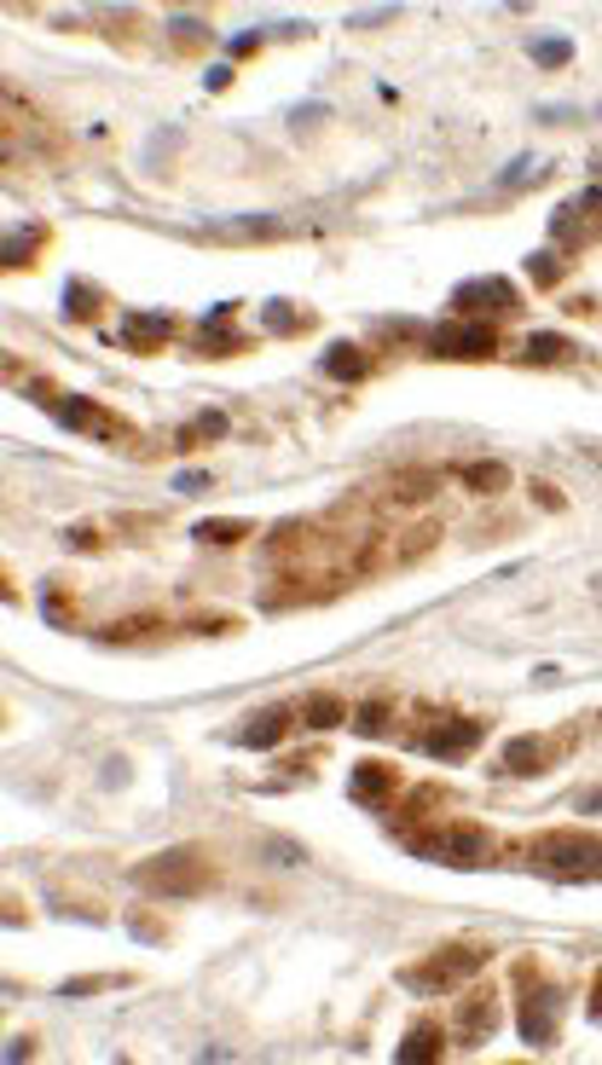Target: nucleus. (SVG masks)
Listing matches in <instances>:
<instances>
[{
	"label": "nucleus",
	"mask_w": 602,
	"mask_h": 1065,
	"mask_svg": "<svg viewBox=\"0 0 602 1065\" xmlns=\"http://www.w3.org/2000/svg\"><path fill=\"white\" fill-rule=\"evenodd\" d=\"M527 862L551 880H602V834H580V828H556L527 840Z\"/></svg>",
	"instance_id": "nucleus-1"
},
{
	"label": "nucleus",
	"mask_w": 602,
	"mask_h": 1065,
	"mask_svg": "<svg viewBox=\"0 0 602 1065\" xmlns=\"http://www.w3.org/2000/svg\"><path fill=\"white\" fill-rule=\"evenodd\" d=\"M134 886H146L151 898H197V891L215 886V862L204 851H191V846H175V851L139 862Z\"/></svg>",
	"instance_id": "nucleus-2"
},
{
	"label": "nucleus",
	"mask_w": 602,
	"mask_h": 1065,
	"mask_svg": "<svg viewBox=\"0 0 602 1065\" xmlns=\"http://www.w3.org/2000/svg\"><path fill=\"white\" fill-rule=\"evenodd\" d=\"M486 967V944H446L435 956H423L412 967H399V985L406 990H423V996H441V990H457L464 978Z\"/></svg>",
	"instance_id": "nucleus-3"
},
{
	"label": "nucleus",
	"mask_w": 602,
	"mask_h": 1065,
	"mask_svg": "<svg viewBox=\"0 0 602 1065\" xmlns=\"http://www.w3.org/2000/svg\"><path fill=\"white\" fill-rule=\"evenodd\" d=\"M412 846H417V857H435L446 869H481V862H493V840H486V828H475V822L417 828Z\"/></svg>",
	"instance_id": "nucleus-4"
},
{
	"label": "nucleus",
	"mask_w": 602,
	"mask_h": 1065,
	"mask_svg": "<svg viewBox=\"0 0 602 1065\" xmlns=\"http://www.w3.org/2000/svg\"><path fill=\"white\" fill-rule=\"evenodd\" d=\"M423 342H428V354H441V359H493L499 354V331L481 325V319H446Z\"/></svg>",
	"instance_id": "nucleus-5"
},
{
	"label": "nucleus",
	"mask_w": 602,
	"mask_h": 1065,
	"mask_svg": "<svg viewBox=\"0 0 602 1065\" xmlns=\"http://www.w3.org/2000/svg\"><path fill=\"white\" fill-rule=\"evenodd\" d=\"M515 284L510 278H470L452 290V313L457 319H481V313H515Z\"/></svg>",
	"instance_id": "nucleus-6"
},
{
	"label": "nucleus",
	"mask_w": 602,
	"mask_h": 1065,
	"mask_svg": "<svg viewBox=\"0 0 602 1065\" xmlns=\"http://www.w3.org/2000/svg\"><path fill=\"white\" fill-rule=\"evenodd\" d=\"M556 1007H562L556 985H533L527 996H515V1031H522L533 1048H544L556 1036Z\"/></svg>",
	"instance_id": "nucleus-7"
},
{
	"label": "nucleus",
	"mask_w": 602,
	"mask_h": 1065,
	"mask_svg": "<svg viewBox=\"0 0 602 1065\" xmlns=\"http://www.w3.org/2000/svg\"><path fill=\"white\" fill-rule=\"evenodd\" d=\"M562 753H568V736H515L504 747L499 770L504 776H539V770H551V759H562Z\"/></svg>",
	"instance_id": "nucleus-8"
},
{
	"label": "nucleus",
	"mask_w": 602,
	"mask_h": 1065,
	"mask_svg": "<svg viewBox=\"0 0 602 1065\" xmlns=\"http://www.w3.org/2000/svg\"><path fill=\"white\" fill-rule=\"evenodd\" d=\"M551 233L562 238V249L591 244V238L602 233V191H580V197H573V204L551 220Z\"/></svg>",
	"instance_id": "nucleus-9"
},
{
	"label": "nucleus",
	"mask_w": 602,
	"mask_h": 1065,
	"mask_svg": "<svg viewBox=\"0 0 602 1065\" xmlns=\"http://www.w3.org/2000/svg\"><path fill=\"white\" fill-rule=\"evenodd\" d=\"M481 718H446V724H428V730H417V747L428 759H457V753H470V747L481 741Z\"/></svg>",
	"instance_id": "nucleus-10"
},
{
	"label": "nucleus",
	"mask_w": 602,
	"mask_h": 1065,
	"mask_svg": "<svg viewBox=\"0 0 602 1065\" xmlns=\"http://www.w3.org/2000/svg\"><path fill=\"white\" fill-rule=\"evenodd\" d=\"M493 1031H499V996L493 990H470L464 1002H457V1036H464L470 1048H481Z\"/></svg>",
	"instance_id": "nucleus-11"
},
{
	"label": "nucleus",
	"mask_w": 602,
	"mask_h": 1065,
	"mask_svg": "<svg viewBox=\"0 0 602 1065\" xmlns=\"http://www.w3.org/2000/svg\"><path fill=\"white\" fill-rule=\"evenodd\" d=\"M168 336H175V319H168V313H128L122 319V348H134V354L162 348Z\"/></svg>",
	"instance_id": "nucleus-12"
},
{
	"label": "nucleus",
	"mask_w": 602,
	"mask_h": 1065,
	"mask_svg": "<svg viewBox=\"0 0 602 1065\" xmlns=\"http://www.w3.org/2000/svg\"><path fill=\"white\" fill-rule=\"evenodd\" d=\"M290 724H296L290 707H267V712H255L249 724L238 730V747H255V753H261V747H278L284 736H290Z\"/></svg>",
	"instance_id": "nucleus-13"
},
{
	"label": "nucleus",
	"mask_w": 602,
	"mask_h": 1065,
	"mask_svg": "<svg viewBox=\"0 0 602 1065\" xmlns=\"http://www.w3.org/2000/svg\"><path fill=\"white\" fill-rule=\"evenodd\" d=\"M394 788H399V776L388 765H359L354 770V799L359 805H377V811H383V805L394 799Z\"/></svg>",
	"instance_id": "nucleus-14"
},
{
	"label": "nucleus",
	"mask_w": 602,
	"mask_h": 1065,
	"mask_svg": "<svg viewBox=\"0 0 602 1065\" xmlns=\"http://www.w3.org/2000/svg\"><path fill=\"white\" fill-rule=\"evenodd\" d=\"M573 354H580V348H573L568 336H556V331H539V336H527V348H522V359H527V365H568Z\"/></svg>",
	"instance_id": "nucleus-15"
},
{
	"label": "nucleus",
	"mask_w": 602,
	"mask_h": 1065,
	"mask_svg": "<svg viewBox=\"0 0 602 1065\" xmlns=\"http://www.w3.org/2000/svg\"><path fill=\"white\" fill-rule=\"evenodd\" d=\"M394 1059H399V1065H412V1059H441V1031L428 1025V1019H423V1025H412Z\"/></svg>",
	"instance_id": "nucleus-16"
},
{
	"label": "nucleus",
	"mask_w": 602,
	"mask_h": 1065,
	"mask_svg": "<svg viewBox=\"0 0 602 1065\" xmlns=\"http://www.w3.org/2000/svg\"><path fill=\"white\" fill-rule=\"evenodd\" d=\"M342 718H348V707H342L336 696H325V689H319V696H307V701H302V724H313V730H336Z\"/></svg>",
	"instance_id": "nucleus-17"
},
{
	"label": "nucleus",
	"mask_w": 602,
	"mask_h": 1065,
	"mask_svg": "<svg viewBox=\"0 0 602 1065\" xmlns=\"http://www.w3.org/2000/svg\"><path fill=\"white\" fill-rule=\"evenodd\" d=\"M457 481H464L470 493H504L510 470H504V464H464V470H457Z\"/></svg>",
	"instance_id": "nucleus-18"
},
{
	"label": "nucleus",
	"mask_w": 602,
	"mask_h": 1065,
	"mask_svg": "<svg viewBox=\"0 0 602 1065\" xmlns=\"http://www.w3.org/2000/svg\"><path fill=\"white\" fill-rule=\"evenodd\" d=\"M325 371H330V377H342V383H359V377H365V354L354 348V342H336V348L325 354Z\"/></svg>",
	"instance_id": "nucleus-19"
},
{
	"label": "nucleus",
	"mask_w": 602,
	"mask_h": 1065,
	"mask_svg": "<svg viewBox=\"0 0 602 1065\" xmlns=\"http://www.w3.org/2000/svg\"><path fill=\"white\" fill-rule=\"evenodd\" d=\"M215 238H284V220H226Z\"/></svg>",
	"instance_id": "nucleus-20"
},
{
	"label": "nucleus",
	"mask_w": 602,
	"mask_h": 1065,
	"mask_svg": "<svg viewBox=\"0 0 602 1065\" xmlns=\"http://www.w3.org/2000/svg\"><path fill=\"white\" fill-rule=\"evenodd\" d=\"M191 533L204 539V544H238V539L249 533V522H197Z\"/></svg>",
	"instance_id": "nucleus-21"
},
{
	"label": "nucleus",
	"mask_w": 602,
	"mask_h": 1065,
	"mask_svg": "<svg viewBox=\"0 0 602 1065\" xmlns=\"http://www.w3.org/2000/svg\"><path fill=\"white\" fill-rule=\"evenodd\" d=\"M209 435H226V417H220V412H204V417H197V423H186L180 446H197V441H209Z\"/></svg>",
	"instance_id": "nucleus-22"
},
{
	"label": "nucleus",
	"mask_w": 602,
	"mask_h": 1065,
	"mask_svg": "<svg viewBox=\"0 0 602 1065\" xmlns=\"http://www.w3.org/2000/svg\"><path fill=\"white\" fill-rule=\"evenodd\" d=\"M65 296H70V307H65L70 319H93V302H99V296H93L81 278H70V284H65Z\"/></svg>",
	"instance_id": "nucleus-23"
},
{
	"label": "nucleus",
	"mask_w": 602,
	"mask_h": 1065,
	"mask_svg": "<svg viewBox=\"0 0 602 1065\" xmlns=\"http://www.w3.org/2000/svg\"><path fill=\"white\" fill-rule=\"evenodd\" d=\"M36 244H41V226H30V233H12V238H7V262H12V267H23Z\"/></svg>",
	"instance_id": "nucleus-24"
},
{
	"label": "nucleus",
	"mask_w": 602,
	"mask_h": 1065,
	"mask_svg": "<svg viewBox=\"0 0 602 1065\" xmlns=\"http://www.w3.org/2000/svg\"><path fill=\"white\" fill-rule=\"evenodd\" d=\"M383 724H388V701H371V707H359V718H354L359 736H377Z\"/></svg>",
	"instance_id": "nucleus-25"
},
{
	"label": "nucleus",
	"mask_w": 602,
	"mask_h": 1065,
	"mask_svg": "<svg viewBox=\"0 0 602 1065\" xmlns=\"http://www.w3.org/2000/svg\"><path fill=\"white\" fill-rule=\"evenodd\" d=\"M533 59H539V65H568L573 47H568V41H533Z\"/></svg>",
	"instance_id": "nucleus-26"
},
{
	"label": "nucleus",
	"mask_w": 602,
	"mask_h": 1065,
	"mask_svg": "<svg viewBox=\"0 0 602 1065\" xmlns=\"http://www.w3.org/2000/svg\"><path fill=\"white\" fill-rule=\"evenodd\" d=\"M527 273H533L539 284H556V273H562V267H556V255H533V262H527Z\"/></svg>",
	"instance_id": "nucleus-27"
},
{
	"label": "nucleus",
	"mask_w": 602,
	"mask_h": 1065,
	"mask_svg": "<svg viewBox=\"0 0 602 1065\" xmlns=\"http://www.w3.org/2000/svg\"><path fill=\"white\" fill-rule=\"evenodd\" d=\"M591 1007H596V1014H602V973H596V996H591Z\"/></svg>",
	"instance_id": "nucleus-28"
}]
</instances>
